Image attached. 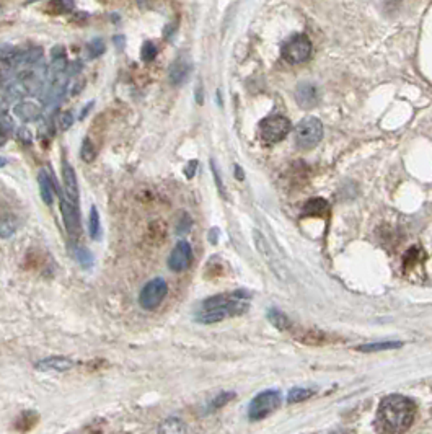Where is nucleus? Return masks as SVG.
Returning a JSON list of instances; mask_svg holds the SVG:
<instances>
[{"instance_id":"1","label":"nucleus","mask_w":432,"mask_h":434,"mask_svg":"<svg viewBox=\"0 0 432 434\" xmlns=\"http://www.w3.org/2000/svg\"><path fill=\"white\" fill-rule=\"evenodd\" d=\"M416 407L403 395H388L377 412V428L383 434H403L412 424Z\"/></svg>"},{"instance_id":"2","label":"nucleus","mask_w":432,"mask_h":434,"mask_svg":"<svg viewBox=\"0 0 432 434\" xmlns=\"http://www.w3.org/2000/svg\"><path fill=\"white\" fill-rule=\"evenodd\" d=\"M250 307V294L246 291H234L219 296L209 297L202 302V310L199 312L196 320L199 323H217L225 318L244 315Z\"/></svg>"},{"instance_id":"3","label":"nucleus","mask_w":432,"mask_h":434,"mask_svg":"<svg viewBox=\"0 0 432 434\" xmlns=\"http://www.w3.org/2000/svg\"><path fill=\"white\" fill-rule=\"evenodd\" d=\"M323 139V124L318 118L307 117L295 128V142L302 151L313 149Z\"/></svg>"},{"instance_id":"4","label":"nucleus","mask_w":432,"mask_h":434,"mask_svg":"<svg viewBox=\"0 0 432 434\" xmlns=\"http://www.w3.org/2000/svg\"><path fill=\"white\" fill-rule=\"evenodd\" d=\"M279 405H281L279 390H265V392L258 394L253 400H251L248 417L250 419H253V421H258V419L269 417L274 410H278Z\"/></svg>"},{"instance_id":"5","label":"nucleus","mask_w":432,"mask_h":434,"mask_svg":"<svg viewBox=\"0 0 432 434\" xmlns=\"http://www.w3.org/2000/svg\"><path fill=\"white\" fill-rule=\"evenodd\" d=\"M312 51V41L305 35H297L285 43L281 54H283L284 61H288L289 64H304L305 61L310 59Z\"/></svg>"},{"instance_id":"6","label":"nucleus","mask_w":432,"mask_h":434,"mask_svg":"<svg viewBox=\"0 0 432 434\" xmlns=\"http://www.w3.org/2000/svg\"><path fill=\"white\" fill-rule=\"evenodd\" d=\"M261 129V137H263L265 142L268 144H276L281 142L283 139L288 136L292 129V124L285 117H281V114H273V117H268L263 119L260 124Z\"/></svg>"},{"instance_id":"7","label":"nucleus","mask_w":432,"mask_h":434,"mask_svg":"<svg viewBox=\"0 0 432 434\" xmlns=\"http://www.w3.org/2000/svg\"><path fill=\"white\" fill-rule=\"evenodd\" d=\"M168 292V286L162 278H154L145 284L139 294V306L144 310H155L163 302Z\"/></svg>"},{"instance_id":"8","label":"nucleus","mask_w":432,"mask_h":434,"mask_svg":"<svg viewBox=\"0 0 432 434\" xmlns=\"http://www.w3.org/2000/svg\"><path fill=\"white\" fill-rule=\"evenodd\" d=\"M61 214L62 220H64L67 234H69L72 239H79L82 234V227H80V214L75 202L70 201L69 197L61 196Z\"/></svg>"},{"instance_id":"9","label":"nucleus","mask_w":432,"mask_h":434,"mask_svg":"<svg viewBox=\"0 0 432 434\" xmlns=\"http://www.w3.org/2000/svg\"><path fill=\"white\" fill-rule=\"evenodd\" d=\"M191 260H193L191 245H189L188 242H184V240H181V242H178L177 247L172 250V253H170L168 268L174 273H181V271H184V269L189 268V264H191Z\"/></svg>"},{"instance_id":"10","label":"nucleus","mask_w":432,"mask_h":434,"mask_svg":"<svg viewBox=\"0 0 432 434\" xmlns=\"http://www.w3.org/2000/svg\"><path fill=\"white\" fill-rule=\"evenodd\" d=\"M253 239H255L256 248H258V252L261 253V257L265 258V262L269 264V268L273 269L276 276L283 278V273H284V271H283V268H281L279 260H278V257H276V253H274L273 247H271L269 242H268V240H266L265 235L261 234L260 230H255V232H253Z\"/></svg>"},{"instance_id":"11","label":"nucleus","mask_w":432,"mask_h":434,"mask_svg":"<svg viewBox=\"0 0 432 434\" xmlns=\"http://www.w3.org/2000/svg\"><path fill=\"white\" fill-rule=\"evenodd\" d=\"M191 69H193V64L191 61H189L188 56H179L174 59V62L172 64V67H170L168 70V80L170 84L178 87L184 84V82L188 80L189 74H191Z\"/></svg>"},{"instance_id":"12","label":"nucleus","mask_w":432,"mask_h":434,"mask_svg":"<svg viewBox=\"0 0 432 434\" xmlns=\"http://www.w3.org/2000/svg\"><path fill=\"white\" fill-rule=\"evenodd\" d=\"M62 185H64L66 195L69 196L70 201L79 200V183H77V175L74 168L67 160H62Z\"/></svg>"},{"instance_id":"13","label":"nucleus","mask_w":432,"mask_h":434,"mask_svg":"<svg viewBox=\"0 0 432 434\" xmlns=\"http://www.w3.org/2000/svg\"><path fill=\"white\" fill-rule=\"evenodd\" d=\"M74 368V361L69 358H62V356H51V358L41 359L36 363V369L43 371V373H64V371H70Z\"/></svg>"},{"instance_id":"14","label":"nucleus","mask_w":432,"mask_h":434,"mask_svg":"<svg viewBox=\"0 0 432 434\" xmlns=\"http://www.w3.org/2000/svg\"><path fill=\"white\" fill-rule=\"evenodd\" d=\"M295 100H297V103L300 106H304V108H312V106L317 105L318 101L317 87L308 84V82L300 84L297 87V90H295Z\"/></svg>"},{"instance_id":"15","label":"nucleus","mask_w":432,"mask_h":434,"mask_svg":"<svg viewBox=\"0 0 432 434\" xmlns=\"http://www.w3.org/2000/svg\"><path fill=\"white\" fill-rule=\"evenodd\" d=\"M38 183H40V195L43 202H45L46 206H51L56 195L52 177L46 170H40V173H38Z\"/></svg>"},{"instance_id":"16","label":"nucleus","mask_w":432,"mask_h":434,"mask_svg":"<svg viewBox=\"0 0 432 434\" xmlns=\"http://www.w3.org/2000/svg\"><path fill=\"white\" fill-rule=\"evenodd\" d=\"M157 434H186V424L177 417L165 418L163 421L158 424Z\"/></svg>"},{"instance_id":"17","label":"nucleus","mask_w":432,"mask_h":434,"mask_svg":"<svg viewBox=\"0 0 432 434\" xmlns=\"http://www.w3.org/2000/svg\"><path fill=\"white\" fill-rule=\"evenodd\" d=\"M15 114L18 118L25 119V121H33V119L40 118L41 114V110L38 108L36 103H33V101H22V103H18L15 106Z\"/></svg>"},{"instance_id":"18","label":"nucleus","mask_w":432,"mask_h":434,"mask_svg":"<svg viewBox=\"0 0 432 434\" xmlns=\"http://www.w3.org/2000/svg\"><path fill=\"white\" fill-rule=\"evenodd\" d=\"M20 227V220L17 216L6 214L0 217V239H8Z\"/></svg>"},{"instance_id":"19","label":"nucleus","mask_w":432,"mask_h":434,"mask_svg":"<svg viewBox=\"0 0 432 434\" xmlns=\"http://www.w3.org/2000/svg\"><path fill=\"white\" fill-rule=\"evenodd\" d=\"M38 419H40V417H38V413H35V412L22 413L20 417L17 418V421H15V429H17V431H20V433L30 431V429L35 428V424L38 423Z\"/></svg>"},{"instance_id":"20","label":"nucleus","mask_w":432,"mask_h":434,"mask_svg":"<svg viewBox=\"0 0 432 434\" xmlns=\"http://www.w3.org/2000/svg\"><path fill=\"white\" fill-rule=\"evenodd\" d=\"M401 345L403 343H400V341H378V343H368V345L357 346V351H362V353H375V351L401 348Z\"/></svg>"},{"instance_id":"21","label":"nucleus","mask_w":432,"mask_h":434,"mask_svg":"<svg viewBox=\"0 0 432 434\" xmlns=\"http://www.w3.org/2000/svg\"><path fill=\"white\" fill-rule=\"evenodd\" d=\"M328 211H329L328 202L322 200V197H317V200H310L304 207L305 214H312V216H325V214H328Z\"/></svg>"},{"instance_id":"22","label":"nucleus","mask_w":432,"mask_h":434,"mask_svg":"<svg viewBox=\"0 0 432 434\" xmlns=\"http://www.w3.org/2000/svg\"><path fill=\"white\" fill-rule=\"evenodd\" d=\"M268 318L276 329H279V330L290 329V320L288 318V315H285L284 312L278 310V308H271V310L268 312Z\"/></svg>"},{"instance_id":"23","label":"nucleus","mask_w":432,"mask_h":434,"mask_svg":"<svg viewBox=\"0 0 432 434\" xmlns=\"http://www.w3.org/2000/svg\"><path fill=\"white\" fill-rule=\"evenodd\" d=\"M100 230H101V225H100L98 209H96V206H91L90 216H89V232H90V237L94 239V240H98L100 239Z\"/></svg>"},{"instance_id":"24","label":"nucleus","mask_w":432,"mask_h":434,"mask_svg":"<svg viewBox=\"0 0 432 434\" xmlns=\"http://www.w3.org/2000/svg\"><path fill=\"white\" fill-rule=\"evenodd\" d=\"M74 255H75L77 262L80 263V267L84 269H90L91 267H94V255H91L85 247H75Z\"/></svg>"},{"instance_id":"25","label":"nucleus","mask_w":432,"mask_h":434,"mask_svg":"<svg viewBox=\"0 0 432 434\" xmlns=\"http://www.w3.org/2000/svg\"><path fill=\"white\" fill-rule=\"evenodd\" d=\"M313 395V390L312 389H302V387H295L289 392V397H288V402L289 403H297V402H302V400H307Z\"/></svg>"},{"instance_id":"26","label":"nucleus","mask_w":432,"mask_h":434,"mask_svg":"<svg viewBox=\"0 0 432 434\" xmlns=\"http://www.w3.org/2000/svg\"><path fill=\"white\" fill-rule=\"evenodd\" d=\"M87 50H89L90 59H96V57H100L106 50L105 41L101 40V38H94V40L89 43V46H87Z\"/></svg>"},{"instance_id":"27","label":"nucleus","mask_w":432,"mask_h":434,"mask_svg":"<svg viewBox=\"0 0 432 434\" xmlns=\"http://www.w3.org/2000/svg\"><path fill=\"white\" fill-rule=\"evenodd\" d=\"M80 157H82V160L87 162V163H90V162H94V160H95V157H96V149H95L94 142H91L90 139H85L84 144H82Z\"/></svg>"},{"instance_id":"28","label":"nucleus","mask_w":432,"mask_h":434,"mask_svg":"<svg viewBox=\"0 0 432 434\" xmlns=\"http://www.w3.org/2000/svg\"><path fill=\"white\" fill-rule=\"evenodd\" d=\"M234 398H235V394H234V392H224V394L217 395V397L214 398L212 402H211V405H209L207 412H214V410L222 408L225 403H229L230 400H234Z\"/></svg>"},{"instance_id":"29","label":"nucleus","mask_w":432,"mask_h":434,"mask_svg":"<svg viewBox=\"0 0 432 434\" xmlns=\"http://www.w3.org/2000/svg\"><path fill=\"white\" fill-rule=\"evenodd\" d=\"M157 57V46L152 41H145L140 50V59L144 62H152Z\"/></svg>"},{"instance_id":"30","label":"nucleus","mask_w":432,"mask_h":434,"mask_svg":"<svg viewBox=\"0 0 432 434\" xmlns=\"http://www.w3.org/2000/svg\"><path fill=\"white\" fill-rule=\"evenodd\" d=\"M51 8H54V12L52 13H67V12H72L74 10V2H52L50 3Z\"/></svg>"},{"instance_id":"31","label":"nucleus","mask_w":432,"mask_h":434,"mask_svg":"<svg viewBox=\"0 0 432 434\" xmlns=\"http://www.w3.org/2000/svg\"><path fill=\"white\" fill-rule=\"evenodd\" d=\"M211 167H212V175H214V180H216V185H217V188H219V193L222 196H227V191H225V188H224V183H222V178H221V175H219V170H217V165H216V162L214 160H211Z\"/></svg>"},{"instance_id":"32","label":"nucleus","mask_w":432,"mask_h":434,"mask_svg":"<svg viewBox=\"0 0 432 434\" xmlns=\"http://www.w3.org/2000/svg\"><path fill=\"white\" fill-rule=\"evenodd\" d=\"M72 123H74V118H72V114L69 112H66L61 117V129L62 131H67L72 126Z\"/></svg>"},{"instance_id":"33","label":"nucleus","mask_w":432,"mask_h":434,"mask_svg":"<svg viewBox=\"0 0 432 434\" xmlns=\"http://www.w3.org/2000/svg\"><path fill=\"white\" fill-rule=\"evenodd\" d=\"M18 137H20V141H25L27 144H30L31 142V134H30V131H28V129H18Z\"/></svg>"},{"instance_id":"34","label":"nucleus","mask_w":432,"mask_h":434,"mask_svg":"<svg viewBox=\"0 0 432 434\" xmlns=\"http://www.w3.org/2000/svg\"><path fill=\"white\" fill-rule=\"evenodd\" d=\"M196 167H198V162L196 160H191L188 163L186 170H184V173H186L188 178H193L194 173H196Z\"/></svg>"},{"instance_id":"35","label":"nucleus","mask_w":432,"mask_h":434,"mask_svg":"<svg viewBox=\"0 0 432 434\" xmlns=\"http://www.w3.org/2000/svg\"><path fill=\"white\" fill-rule=\"evenodd\" d=\"M94 103H95V101H90V103H87V106H85L84 110H82V113H80V119H84L87 117V113H89L90 110L94 108Z\"/></svg>"},{"instance_id":"36","label":"nucleus","mask_w":432,"mask_h":434,"mask_svg":"<svg viewBox=\"0 0 432 434\" xmlns=\"http://www.w3.org/2000/svg\"><path fill=\"white\" fill-rule=\"evenodd\" d=\"M235 177L239 178V180H244L245 178L244 170H241V167H239V165H235Z\"/></svg>"},{"instance_id":"37","label":"nucleus","mask_w":432,"mask_h":434,"mask_svg":"<svg viewBox=\"0 0 432 434\" xmlns=\"http://www.w3.org/2000/svg\"><path fill=\"white\" fill-rule=\"evenodd\" d=\"M217 232H219V230H217V229H212V230H211V242H212V244H216V242H217V240H216Z\"/></svg>"},{"instance_id":"38","label":"nucleus","mask_w":432,"mask_h":434,"mask_svg":"<svg viewBox=\"0 0 432 434\" xmlns=\"http://www.w3.org/2000/svg\"><path fill=\"white\" fill-rule=\"evenodd\" d=\"M6 165H7V158L0 157V168H2V167H6Z\"/></svg>"},{"instance_id":"39","label":"nucleus","mask_w":432,"mask_h":434,"mask_svg":"<svg viewBox=\"0 0 432 434\" xmlns=\"http://www.w3.org/2000/svg\"><path fill=\"white\" fill-rule=\"evenodd\" d=\"M2 13H3V7L0 6V15H2Z\"/></svg>"}]
</instances>
